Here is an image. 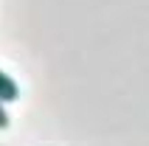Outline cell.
<instances>
[{
  "instance_id": "cell-2",
  "label": "cell",
  "mask_w": 149,
  "mask_h": 146,
  "mask_svg": "<svg viewBox=\"0 0 149 146\" xmlns=\"http://www.w3.org/2000/svg\"><path fill=\"white\" fill-rule=\"evenodd\" d=\"M8 127V113L3 110V104H0V129H6Z\"/></svg>"
},
{
  "instance_id": "cell-1",
  "label": "cell",
  "mask_w": 149,
  "mask_h": 146,
  "mask_svg": "<svg viewBox=\"0 0 149 146\" xmlns=\"http://www.w3.org/2000/svg\"><path fill=\"white\" fill-rule=\"evenodd\" d=\"M17 98H20V87H17V81L0 70V104H11V101H17Z\"/></svg>"
}]
</instances>
